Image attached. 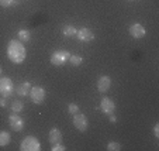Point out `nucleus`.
<instances>
[{
    "label": "nucleus",
    "instance_id": "f257e3e1",
    "mask_svg": "<svg viewBox=\"0 0 159 151\" xmlns=\"http://www.w3.org/2000/svg\"><path fill=\"white\" fill-rule=\"evenodd\" d=\"M27 51H25L24 44L20 40H11L7 44V57L13 64H21L24 62Z\"/></svg>",
    "mask_w": 159,
    "mask_h": 151
},
{
    "label": "nucleus",
    "instance_id": "f03ea898",
    "mask_svg": "<svg viewBox=\"0 0 159 151\" xmlns=\"http://www.w3.org/2000/svg\"><path fill=\"white\" fill-rule=\"evenodd\" d=\"M69 51L66 50H58V51H54L51 54V64L55 65V67H63L68 61H69Z\"/></svg>",
    "mask_w": 159,
    "mask_h": 151
},
{
    "label": "nucleus",
    "instance_id": "7ed1b4c3",
    "mask_svg": "<svg viewBox=\"0 0 159 151\" xmlns=\"http://www.w3.org/2000/svg\"><path fill=\"white\" fill-rule=\"evenodd\" d=\"M20 150L21 151H39L41 150V144H39L38 139H35L34 136H28L21 141Z\"/></svg>",
    "mask_w": 159,
    "mask_h": 151
},
{
    "label": "nucleus",
    "instance_id": "20e7f679",
    "mask_svg": "<svg viewBox=\"0 0 159 151\" xmlns=\"http://www.w3.org/2000/svg\"><path fill=\"white\" fill-rule=\"evenodd\" d=\"M0 95L3 97H10L13 95V82L10 78H0Z\"/></svg>",
    "mask_w": 159,
    "mask_h": 151
},
{
    "label": "nucleus",
    "instance_id": "39448f33",
    "mask_svg": "<svg viewBox=\"0 0 159 151\" xmlns=\"http://www.w3.org/2000/svg\"><path fill=\"white\" fill-rule=\"evenodd\" d=\"M30 97L35 105H41L45 99V89L42 86H31Z\"/></svg>",
    "mask_w": 159,
    "mask_h": 151
},
{
    "label": "nucleus",
    "instance_id": "423d86ee",
    "mask_svg": "<svg viewBox=\"0 0 159 151\" xmlns=\"http://www.w3.org/2000/svg\"><path fill=\"white\" fill-rule=\"evenodd\" d=\"M73 126H75L79 131H86L87 126H89V120H87V117L83 113L78 112L73 115Z\"/></svg>",
    "mask_w": 159,
    "mask_h": 151
},
{
    "label": "nucleus",
    "instance_id": "0eeeda50",
    "mask_svg": "<svg viewBox=\"0 0 159 151\" xmlns=\"http://www.w3.org/2000/svg\"><path fill=\"white\" fill-rule=\"evenodd\" d=\"M100 109L107 116L113 115L116 112V102L113 99H110V97H103L102 102H100Z\"/></svg>",
    "mask_w": 159,
    "mask_h": 151
},
{
    "label": "nucleus",
    "instance_id": "6e6552de",
    "mask_svg": "<svg viewBox=\"0 0 159 151\" xmlns=\"http://www.w3.org/2000/svg\"><path fill=\"white\" fill-rule=\"evenodd\" d=\"M9 123H10V127L14 131H21L24 129V120L17 113H13V115L9 116Z\"/></svg>",
    "mask_w": 159,
    "mask_h": 151
},
{
    "label": "nucleus",
    "instance_id": "1a4fd4ad",
    "mask_svg": "<svg viewBox=\"0 0 159 151\" xmlns=\"http://www.w3.org/2000/svg\"><path fill=\"white\" fill-rule=\"evenodd\" d=\"M76 38L82 42H90V41H93L94 40V34H93L92 30L83 27V28H80V30H78V33H76Z\"/></svg>",
    "mask_w": 159,
    "mask_h": 151
},
{
    "label": "nucleus",
    "instance_id": "9d476101",
    "mask_svg": "<svg viewBox=\"0 0 159 151\" xmlns=\"http://www.w3.org/2000/svg\"><path fill=\"white\" fill-rule=\"evenodd\" d=\"M129 34H131V37H132V38H135V40L142 38V37L145 35L144 26L139 24V23H134V24L129 27Z\"/></svg>",
    "mask_w": 159,
    "mask_h": 151
},
{
    "label": "nucleus",
    "instance_id": "9b49d317",
    "mask_svg": "<svg viewBox=\"0 0 159 151\" xmlns=\"http://www.w3.org/2000/svg\"><path fill=\"white\" fill-rule=\"evenodd\" d=\"M111 86V78L107 75H103L99 78V81H97V89H99V92H102V93H104V92H107L108 89H110Z\"/></svg>",
    "mask_w": 159,
    "mask_h": 151
},
{
    "label": "nucleus",
    "instance_id": "f8f14e48",
    "mask_svg": "<svg viewBox=\"0 0 159 151\" xmlns=\"http://www.w3.org/2000/svg\"><path fill=\"white\" fill-rule=\"evenodd\" d=\"M48 140L51 144H57V143H61L62 141V133H61L59 129L54 127L49 130V134H48Z\"/></svg>",
    "mask_w": 159,
    "mask_h": 151
},
{
    "label": "nucleus",
    "instance_id": "ddd939ff",
    "mask_svg": "<svg viewBox=\"0 0 159 151\" xmlns=\"http://www.w3.org/2000/svg\"><path fill=\"white\" fill-rule=\"evenodd\" d=\"M30 91H31L30 82H23L16 88V92H17L18 96H27V95H30Z\"/></svg>",
    "mask_w": 159,
    "mask_h": 151
},
{
    "label": "nucleus",
    "instance_id": "4468645a",
    "mask_svg": "<svg viewBox=\"0 0 159 151\" xmlns=\"http://www.w3.org/2000/svg\"><path fill=\"white\" fill-rule=\"evenodd\" d=\"M10 141H11V136H10L9 131H4V130L0 131V147H4V145L10 144Z\"/></svg>",
    "mask_w": 159,
    "mask_h": 151
},
{
    "label": "nucleus",
    "instance_id": "2eb2a0df",
    "mask_svg": "<svg viewBox=\"0 0 159 151\" xmlns=\"http://www.w3.org/2000/svg\"><path fill=\"white\" fill-rule=\"evenodd\" d=\"M76 33H78V30H76L75 27H73V26H65V27H63V30H62V34L65 37H76Z\"/></svg>",
    "mask_w": 159,
    "mask_h": 151
},
{
    "label": "nucleus",
    "instance_id": "dca6fc26",
    "mask_svg": "<svg viewBox=\"0 0 159 151\" xmlns=\"http://www.w3.org/2000/svg\"><path fill=\"white\" fill-rule=\"evenodd\" d=\"M18 40L21 42H28L31 40V34L28 30H20L18 31Z\"/></svg>",
    "mask_w": 159,
    "mask_h": 151
},
{
    "label": "nucleus",
    "instance_id": "f3484780",
    "mask_svg": "<svg viewBox=\"0 0 159 151\" xmlns=\"http://www.w3.org/2000/svg\"><path fill=\"white\" fill-rule=\"evenodd\" d=\"M23 109H24V105H23V102H20V100H14V102L11 103L13 113H21Z\"/></svg>",
    "mask_w": 159,
    "mask_h": 151
},
{
    "label": "nucleus",
    "instance_id": "a211bd4d",
    "mask_svg": "<svg viewBox=\"0 0 159 151\" xmlns=\"http://www.w3.org/2000/svg\"><path fill=\"white\" fill-rule=\"evenodd\" d=\"M69 62L72 64L73 67H79L82 62H83V58L80 55H70L69 57Z\"/></svg>",
    "mask_w": 159,
    "mask_h": 151
},
{
    "label": "nucleus",
    "instance_id": "6ab92c4d",
    "mask_svg": "<svg viewBox=\"0 0 159 151\" xmlns=\"http://www.w3.org/2000/svg\"><path fill=\"white\" fill-rule=\"evenodd\" d=\"M106 148H107L108 151H120L121 150V144L120 143H117V141H110Z\"/></svg>",
    "mask_w": 159,
    "mask_h": 151
},
{
    "label": "nucleus",
    "instance_id": "aec40b11",
    "mask_svg": "<svg viewBox=\"0 0 159 151\" xmlns=\"http://www.w3.org/2000/svg\"><path fill=\"white\" fill-rule=\"evenodd\" d=\"M14 4H17L16 0H0V6L2 7H11Z\"/></svg>",
    "mask_w": 159,
    "mask_h": 151
},
{
    "label": "nucleus",
    "instance_id": "412c9836",
    "mask_svg": "<svg viewBox=\"0 0 159 151\" xmlns=\"http://www.w3.org/2000/svg\"><path fill=\"white\" fill-rule=\"evenodd\" d=\"M68 112H69L70 115H75V113L79 112V106L76 105V103H70V105L68 106Z\"/></svg>",
    "mask_w": 159,
    "mask_h": 151
},
{
    "label": "nucleus",
    "instance_id": "4be33fe9",
    "mask_svg": "<svg viewBox=\"0 0 159 151\" xmlns=\"http://www.w3.org/2000/svg\"><path fill=\"white\" fill-rule=\"evenodd\" d=\"M51 150H52V151H65L66 148L62 145V143H57V144H52Z\"/></svg>",
    "mask_w": 159,
    "mask_h": 151
},
{
    "label": "nucleus",
    "instance_id": "5701e85b",
    "mask_svg": "<svg viewBox=\"0 0 159 151\" xmlns=\"http://www.w3.org/2000/svg\"><path fill=\"white\" fill-rule=\"evenodd\" d=\"M6 106H7L6 97H0V107H6Z\"/></svg>",
    "mask_w": 159,
    "mask_h": 151
},
{
    "label": "nucleus",
    "instance_id": "b1692460",
    "mask_svg": "<svg viewBox=\"0 0 159 151\" xmlns=\"http://www.w3.org/2000/svg\"><path fill=\"white\" fill-rule=\"evenodd\" d=\"M153 131H155V137L158 139V137H159V123L155 124V129H153Z\"/></svg>",
    "mask_w": 159,
    "mask_h": 151
},
{
    "label": "nucleus",
    "instance_id": "393cba45",
    "mask_svg": "<svg viewBox=\"0 0 159 151\" xmlns=\"http://www.w3.org/2000/svg\"><path fill=\"white\" fill-rule=\"evenodd\" d=\"M110 121H111V123H116V121H117V117H116V116H113V115H110Z\"/></svg>",
    "mask_w": 159,
    "mask_h": 151
},
{
    "label": "nucleus",
    "instance_id": "a878e982",
    "mask_svg": "<svg viewBox=\"0 0 159 151\" xmlns=\"http://www.w3.org/2000/svg\"><path fill=\"white\" fill-rule=\"evenodd\" d=\"M0 76H2V67H0Z\"/></svg>",
    "mask_w": 159,
    "mask_h": 151
}]
</instances>
